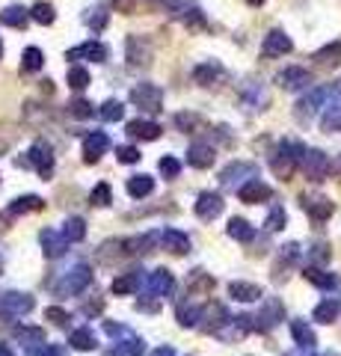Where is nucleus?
I'll return each mask as SVG.
<instances>
[{"label": "nucleus", "instance_id": "nucleus-36", "mask_svg": "<svg viewBox=\"0 0 341 356\" xmlns=\"http://www.w3.org/2000/svg\"><path fill=\"white\" fill-rule=\"evenodd\" d=\"M146 353V344H142V339H125L110 348V356H142Z\"/></svg>", "mask_w": 341, "mask_h": 356}, {"label": "nucleus", "instance_id": "nucleus-47", "mask_svg": "<svg viewBox=\"0 0 341 356\" xmlns=\"http://www.w3.org/2000/svg\"><path fill=\"white\" fill-rule=\"evenodd\" d=\"M285 222H288V214H285V208H273L267 220H264V226H267V232H282Z\"/></svg>", "mask_w": 341, "mask_h": 356}, {"label": "nucleus", "instance_id": "nucleus-35", "mask_svg": "<svg viewBox=\"0 0 341 356\" xmlns=\"http://www.w3.org/2000/svg\"><path fill=\"white\" fill-rule=\"evenodd\" d=\"M193 77H196V83L199 86H214L219 77H223V69H219L217 63H205V65H199V69L193 72Z\"/></svg>", "mask_w": 341, "mask_h": 356}, {"label": "nucleus", "instance_id": "nucleus-15", "mask_svg": "<svg viewBox=\"0 0 341 356\" xmlns=\"http://www.w3.org/2000/svg\"><path fill=\"white\" fill-rule=\"evenodd\" d=\"M238 196H240V202L256 205V202H267L273 196V191L264 181H258V178H252V181H247L244 187H238Z\"/></svg>", "mask_w": 341, "mask_h": 356}, {"label": "nucleus", "instance_id": "nucleus-39", "mask_svg": "<svg viewBox=\"0 0 341 356\" xmlns=\"http://www.w3.org/2000/svg\"><path fill=\"white\" fill-rule=\"evenodd\" d=\"M315 60L321 65H341V42H333V44H326V48H321L315 54Z\"/></svg>", "mask_w": 341, "mask_h": 356}, {"label": "nucleus", "instance_id": "nucleus-14", "mask_svg": "<svg viewBox=\"0 0 341 356\" xmlns=\"http://www.w3.org/2000/svg\"><path fill=\"white\" fill-rule=\"evenodd\" d=\"M107 149H110V137L104 131H92L90 137H86V143H83V161L86 163H98L107 154Z\"/></svg>", "mask_w": 341, "mask_h": 356}, {"label": "nucleus", "instance_id": "nucleus-6", "mask_svg": "<svg viewBox=\"0 0 341 356\" xmlns=\"http://www.w3.org/2000/svg\"><path fill=\"white\" fill-rule=\"evenodd\" d=\"M300 205H303V211H306V214H309L315 222H326L329 217L335 214L333 199H326V196H321V193H306V196H300Z\"/></svg>", "mask_w": 341, "mask_h": 356}, {"label": "nucleus", "instance_id": "nucleus-31", "mask_svg": "<svg viewBox=\"0 0 341 356\" xmlns=\"http://www.w3.org/2000/svg\"><path fill=\"white\" fill-rule=\"evenodd\" d=\"M27 21H30V13L24 6H6L3 13H0V24H6V27H27Z\"/></svg>", "mask_w": 341, "mask_h": 356}, {"label": "nucleus", "instance_id": "nucleus-25", "mask_svg": "<svg viewBox=\"0 0 341 356\" xmlns=\"http://www.w3.org/2000/svg\"><path fill=\"white\" fill-rule=\"evenodd\" d=\"M202 321H205V324H202L205 330L219 332V327L228 324V321H232V318H228V312H226L223 306H219V303H211L208 309H202Z\"/></svg>", "mask_w": 341, "mask_h": 356}, {"label": "nucleus", "instance_id": "nucleus-59", "mask_svg": "<svg viewBox=\"0 0 341 356\" xmlns=\"http://www.w3.org/2000/svg\"><path fill=\"white\" fill-rule=\"evenodd\" d=\"M36 356H65V353H63L60 348H42Z\"/></svg>", "mask_w": 341, "mask_h": 356}, {"label": "nucleus", "instance_id": "nucleus-54", "mask_svg": "<svg viewBox=\"0 0 341 356\" xmlns=\"http://www.w3.org/2000/svg\"><path fill=\"white\" fill-rule=\"evenodd\" d=\"M309 259L315 264H326L329 261V247H326V243H315V247L309 250Z\"/></svg>", "mask_w": 341, "mask_h": 356}, {"label": "nucleus", "instance_id": "nucleus-55", "mask_svg": "<svg viewBox=\"0 0 341 356\" xmlns=\"http://www.w3.org/2000/svg\"><path fill=\"white\" fill-rule=\"evenodd\" d=\"M116 154H119V161H122V163H137V161L142 158V154H140L134 146H119Z\"/></svg>", "mask_w": 341, "mask_h": 356}, {"label": "nucleus", "instance_id": "nucleus-28", "mask_svg": "<svg viewBox=\"0 0 341 356\" xmlns=\"http://www.w3.org/2000/svg\"><path fill=\"white\" fill-rule=\"evenodd\" d=\"M140 285H142V270H128L125 276H119V280H113V285H110V291H113V294H134Z\"/></svg>", "mask_w": 341, "mask_h": 356}, {"label": "nucleus", "instance_id": "nucleus-63", "mask_svg": "<svg viewBox=\"0 0 341 356\" xmlns=\"http://www.w3.org/2000/svg\"><path fill=\"white\" fill-rule=\"evenodd\" d=\"M0 60H3V42H0Z\"/></svg>", "mask_w": 341, "mask_h": 356}, {"label": "nucleus", "instance_id": "nucleus-42", "mask_svg": "<svg viewBox=\"0 0 341 356\" xmlns=\"http://www.w3.org/2000/svg\"><path fill=\"white\" fill-rule=\"evenodd\" d=\"M69 344L74 350H95V336L90 330H74L69 336Z\"/></svg>", "mask_w": 341, "mask_h": 356}, {"label": "nucleus", "instance_id": "nucleus-43", "mask_svg": "<svg viewBox=\"0 0 341 356\" xmlns=\"http://www.w3.org/2000/svg\"><path fill=\"white\" fill-rule=\"evenodd\" d=\"M83 24L92 27V30H104V27H107V13H104V6L86 9V13H83Z\"/></svg>", "mask_w": 341, "mask_h": 356}, {"label": "nucleus", "instance_id": "nucleus-40", "mask_svg": "<svg viewBox=\"0 0 341 356\" xmlns=\"http://www.w3.org/2000/svg\"><path fill=\"white\" fill-rule=\"evenodd\" d=\"M21 65H24L27 72H42V65H45V54L42 48H27L21 54Z\"/></svg>", "mask_w": 341, "mask_h": 356}, {"label": "nucleus", "instance_id": "nucleus-56", "mask_svg": "<svg viewBox=\"0 0 341 356\" xmlns=\"http://www.w3.org/2000/svg\"><path fill=\"white\" fill-rule=\"evenodd\" d=\"M113 6L119 9V13H134V9H137V0H113Z\"/></svg>", "mask_w": 341, "mask_h": 356}, {"label": "nucleus", "instance_id": "nucleus-41", "mask_svg": "<svg viewBox=\"0 0 341 356\" xmlns=\"http://www.w3.org/2000/svg\"><path fill=\"white\" fill-rule=\"evenodd\" d=\"M63 235L69 241H83L86 238V222L81 217H69L63 222Z\"/></svg>", "mask_w": 341, "mask_h": 356}, {"label": "nucleus", "instance_id": "nucleus-20", "mask_svg": "<svg viewBox=\"0 0 341 356\" xmlns=\"http://www.w3.org/2000/svg\"><path fill=\"white\" fill-rule=\"evenodd\" d=\"M303 276H306V280H309L312 285L324 288V291H341V280H338V276H333V273H324L321 267H306Z\"/></svg>", "mask_w": 341, "mask_h": 356}, {"label": "nucleus", "instance_id": "nucleus-34", "mask_svg": "<svg viewBox=\"0 0 341 356\" xmlns=\"http://www.w3.org/2000/svg\"><path fill=\"white\" fill-rule=\"evenodd\" d=\"M151 191H155V178H151V175H134V178H128V193L134 196V199L149 196Z\"/></svg>", "mask_w": 341, "mask_h": 356}, {"label": "nucleus", "instance_id": "nucleus-18", "mask_svg": "<svg viewBox=\"0 0 341 356\" xmlns=\"http://www.w3.org/2000/svg\"><path fill=\"white\" fill-rule=\"evenodd\" d=\"M128 63L140 65V69H146V65L151 63V48H149V42L142 36H131L128 39Z\"/></svg>", "mask_w": 341, "mask_h": 356}, {"label": "nucleus", "instance_id": "nucleus-7", "mask_svg": "<svg viewBox=\"0 0 341 356\" xmlns=\"http://www.w3.org/2000/svg\"><path fill=\"white\" fill-rule=\"evenodd\" d=\"M33 297L24 294V291H9V294H0V315L6 318H21L27 315V312H33Z\"/></svg>", "mask_w": 341, "mask_h": 356}, {"label": "nucleus", "instance_id": "nucleus-61", "mask_svg": "<svg viewBox=\"0 0 341 356\" xmlns=\"http://www.w3.org/2000/svg\"><path fill=\"white\" fill-rule=\"evenodd\" d=\"M0 356H13V348H9V344H0Z\"/></svg>", "mask_w": 341, "mask_h": 356}, {"label": "nucleus", "instance_id": "nucleus-11", "mask_svg": "<svg viewBox=\"0 0 341 356\" xmlns=\"http://www.w3.org/2000/svg\"><path fill=\"white\" fill-rule=\"evenodd\" d=\"M276 83L282 89H288V92H300V89L312 86V72L303 69V65H291V69H285L276 74Z\"/></svg>", "mask_w": 341, "mask_h": 356}, {"label": "nucleus", "instance_id": "nucleus-17", "mask_svg": "<svg viewBox=\"0 0 341 356\" xmlns=\"http://www.w3.org/2000/svg\"><path fill=\"white\" fill-rule=\"evenodd\" d=\"M285 318V306L279 303V300L276 297H270L267 300V303H264V309H261V315L256 318L258 321V324H256V330H273V327H276L279 324V321Z\"/></svg>", "mask_w": 341, "mask_h": 356}, {"label": "nucleus", "instance_id": "nucleus-53", "mask_svg": "<svg viewBox=\"0 0 341 356\" xmlns=\"http://www.w3.org/2000/svg\"><path fill=\"white\" fill-rule=\"evenodd\" d=\"M175 125H178L181 131H187V134H193V128H199V119H196L193 113H178L175 116Z\"/></svg>", "mask_w": 341, "mask_h": 356}, {"label": "nucleus", "instance_id": "nucleus-37", "mask_svg": "<svg viewBox=\"0 0 341 356\" xmlns=\"http://www.w3.org/2000/svg\"><path fill=\"white\" fill-rule=\"evenodd\" d=\"M45 208V199H39V196H21L15 199L13 205H9V214H30V211H42Z\"/></svg>", "mask_w": 341, "mask_h": 356}, {"label": "nucleus", "instance_id": "nucleus-3", "mask_svg": "<svg viewBox=\"0 0 341 356\" xmlns=\"http://www.w3.org/2000/svg\"><path fill=\"white\" fill-rule=\"evenodd\" d=\"M333 170V161H329V154L321 152V149H306L303 154V172L309 181H324Z\"/></svg>", "mask_w": 341, "mask_h": 356}, {"label": "nucleus", "instance_id": "nucleus-46", "mask_svg": "<svg viewBox=\"0 0 341 356\" xmlns=\"http://www.w3.org/2000/svg\"><path fill=\"white\" fill-rule=\"evenodd\" d=\"M217 282H214V276H208L205 270H193L190 273V291H211V288H214Z\"/></svg>", "mask_w": 341, "mask_h": 356}, {"label": "nucleus", "instance_id": "nucleus-24", "mask_svg": "<svg viewBox=\"0 0 341 356\" xmlns=\"http://www.w3.org/2000/svg\"><path fill=\"white\" fill-rule=\"evenodd\" d=\"M297 259H300V247H297V243H285V247L279 250V261H276V267H273V280L282 282L285 280L282 270H288Z\"/></svg>", "mask_w": 341, "mask_h": 356}, {"label": "nucleus", "instance_id": "nucleus-27", "mask_svg": "<svg viewBox=\"0 0 341 356\" xmlns=\"http://www.w3.org/2000/svg\"><path fill=\"white\" fill-rule=\"evenodd\" d=\"M228 297L238 300V303H256V300H261V288L252 282H232L228 285Z\"/></svg>", "mask_w": 341, "mask_h": 356}, {"label": "nucleus", "instance_id": "nucleus-1", "mask_svg": "<svg viewBox=\"0 0 341 356\" xmlns=\"http://www.w3.org/2000/svg\"><path fill=\"white\" fill-rule=\"evenodd\" d=\"M303 154H306V149L300 146V143L285 140L282 146L276 149V154L270 158V170L276 172L282 181H288V178L294 175V170H297V163H303Z\"/></svg>", "mask_w": 341, "mask_h": 356}, {"label": "nucleus", "instance_id": "nucleus-51", "mask_svg": "<svg viewBox=\"0 0 341 356\" xmlns=\"http://www.w3.org/2000/svg\"><path fill=\"white\" fill-rule=\"evenodd\" d=\"M69 113H72L74 119H90V116H92V104L86 102V98H74V102L69 104Z\"/></svg>", "mask_w": 341, "mask_h": 356}, {"label": "nucleus", "instance_id": "nucleus-38", "mask_svg": "<svg viewBox=\"0 0 341 356\" xmlns=\"http://www.w3.org/2000/svg\"><path fill=\"white\" fill-rule=\"evenodd\" d=\"M15 339L21 344H30V348H39V344H45V332L39 327H15Z\"/></svg>", "mask_w": 341, "mask_h": 356}, {"label": "nucleus", "instance_id": "nucleus-23", "mask_svg": "<svg viewBox=\"0 0 341 356\" xmlns=\"http://www.w3.org/2000/svg\"><path fill=\"white\" fill-rule=\"evenodd\" d=\"M160 241H163V247H167L169 252H175V255H187V252H190V238H187L184 232H178V229H167L160 235Z\"/></svg>", "mask_w": 341, "mask_h": 356}, {"label": "nucleus", "instance_id": "nucleus-5", "mask_svg": "<svg viewBox=\"0 0 341 356\" xmlns=\"http://www.w3.org/2000/svg\"><path fill=\"white\" fill-rule=\"evenodd\" d=\"M131 102H134L140 110H146V113H158L160 104H163V92L155 83H137L131 89Z\"/></svg>", "mask_w": 341, "mask_h": 356}, {"label": "nucleus", "instance_id": "nucleus-22", "mask_svg": "<svg viewBox=\"0 0 341 356\" xmlns=\"http://www.w3.org/2000/svg\"><path fill=\"white\" fill-rule=\"evenodd\" d=\"M321 131L324 134H338L341 131V98L326 102L324 116H321Z\"/></svg>", "mask_w": 341, "mask_h": 356}, {"label": "nucleus", "instance_id": "nucleus-50", "mask_svg": "<svg viewBox=\"0 0 341 356\" xmlns=\"http://www.w3.org/2000/svg\"><path fill=\"white\" fill-rule=\"evenodd\" d=\"M158 170H160V175H163V178H175V175L181 172V163H178V158H172V154H167V158H160Z\"/></svg>", "mask_w": 341, "mask_h": 356}, {"label": "nucleus", "instance_id": "nucleus-57", "mask_svg": "<svg viewBox=\"0 0 341 356\" xmlns=\"http://www.w3.org/2000/svg\"><path fill=\"white\" fill-rule=\"evenodd\" d=\"M104 309V300H92V303H83V315H98Z\"/></svg>", "mask_w": 341, "mask_h": 356}, {"label": "nucleus", "instance_id": "nucleus-45", "mask_svg": "<svg viewBox=\"0 0 341 356\" xmlns=\"http://www.w3.org/2000/svg\"><path fill=\"white\" fill-rule=\"evenodd\" d=\"M98 116H101L104 122H119L125 116V107H122V102H113V98H110V102H104L101 104V110H98Z\"/></svg>", "mask_w": 341, "mask_h": 356}, {"label": "nucleus", "instance_id": "nucleus-12", "mask_svg": "<svg viewBox=\"0 0 341 356\" xmlns=\"http://www.w3.org/2000/svg\"><path fill=\"white\" fill-rule=\"evenodd\" d=\"M223 208H226L223 196L214 193V191L199 193V199H196V205H193V211H196V217L199 220H217L219 214H223Z\"/></svg>", "mask_w": 341, "mask_h": 356}, {"label": "nucleus", "instance_id": "nucleus-58", "mask_svg": "<svg viewBox=\"0 0 341 356\" xmlns=\"http://www.w3.org/2000/svg\"><path fill=\"white\" fill-rule=\"evenodd\" d=\"M285 356H315V348H297V350L285 353Z\"/></svg>", "mask_w": 341, "mask_h": 356}, {"label": "nucleus", "instance_id": "nucleus-4", "mask_svg": "<svg viewBox=\"0 0 341 356\" xmlns=\"http://www.w3.org/2000/svg\"><path fill=\"white\" fill-rule=\"evenodd\" d=\"M252 178H258V166L249 163V161H235L219 172V181H223L226 187H238V184L244 187L247 181H252Z\"/></svg>", "mask_w": 341, "mask_h": 356}, {"label": "nucleus", "instance_id": "nucleus-52", "mask_svg": "<svg viewBox=\"0 0 341 356\" xmlns=\"http://www.w3.org/2000/svg\"><path fill=\"white\" fill-rule=\"evenodd\" d=\"M45 318H48V321H53V324H57V327H69V321H72L69 312L60 309V306H51V309L45 312Z\"/></svg>", "mask_w": 341, "mask_h": 356}, {"label": "nucleus", "instance_id": "nucleus-21", "mask_svg": "<svg viewBox=\"0 0 341 356\" xmlns=\"http://www.w3.org/2000/svg\"><path fill=\"white\" fill-rule=\"evenodd\" d=\"M128 134H131V137H134V140H158L160 137V125H158V122H149V119H134V122H128Z\"/></svg>", "mask_w": 341, "mask_h": 356}, {"label": "nucleus", "instance_id": "nucleus-48", "mask_svg": "<svg viewBox=\"0 0 341 356\" xmlns=\"http://www.w3.org/2000/svg\"><path fill=\"white\" fill-rule=\"evenodd\" d=\"M90 202L95 205V208H104V205H110L113 202V193H110V184H98L95 191H92V196H90Z\"/></svg>", "mask_w": 341, "mask_h": 356}, {"label": "nucleus", "instance_id": "nucleus-26", "mask_svg": "<svg viewBox=\"0 0 341 356\" xmlns=\"http://www.w3.org/2000/svg\"><path fill=\"white\" fill-rule=\"evenodd\" d=\"M172 285H175V280H172V273L167 270V267H158V270L149 276V291L155 294V297L169 294V291H172Z\"/></svg>", "mask_w": 341, "mask_h": 356}, {"label": "nucleus", "instance_id": "nucleus-60", "mask_svg": "<svg viewBox=\"0 0 341 356\" xmlns=\"http://www.w3.org/2000/svg\"><path fill=\"white\" fill-rule=\"evenodd\" d=\"M151 356H175V350H172V348H167V344H163V348H158V350L151 353Z\"/></svg>", "mask_w": 341, "mask_h": 356}, {"label": "nucleus", "instance_id": "nucleus-13", "mask_svg": "<svg viewBox=\"0 0 341 356\" xmlns=\"http://www.w3.org/2000/svg\"><path fill=\"white\" fill-rule=\"evenodd\" d=\"M65 60H90V63H104L107 60V44L101 42H83L78 48H69L65 51Z\"/></svg>", "mask_w": 341, "mask_h": 356}, {"label": "nucleus", "instance_id": "nucleus-10", "mask_svg": "<svg viewBox=\"0 0 341 356\" xmlns=\"http://www.w3.org/2000/svg\"><path fill=\"white\" fill-rule=\"evenodd\" d=\"M92 285V267L78 264L72 273H65V280L60 282V294H81Z\"/></svg>", "mask_w": 341, "mask_h": 356}, {"label": "nucleus", "instance_id": "nucleus-29", "mask_svg": "<svg viewBox=\"0 0 341 356\" xmlns=\"http://www.w3.org/2000/svg\"><path fill=\"white\" fill-rule=\"evenodd\" d=\"M226 232H228V238H232V241H240V243H249L252 238H256V229H252L244 217H232V220H228Z\"/></svg>", "mask_w": 341, "mask_h": 356}, {"label": "nucleus", "instance_id": "nucleus-8", "mask_svg": "<svg viewBox=\"0 0 341 356\" xmlns=\"http://www.w3.org/2000/svg\"><path fill=\"white\" fill-rule=\"evenodd\" d=\"M30 166H33V170H36L42 178H51L53 175V152H51V146H48V143L45 140H36V143H33V146H30Z\"/></svg>", "mask_w": 341, "mask_h": 356}, {"label": "nucleus", "instance_id": "nucleus-33", "mask_svg": "<svg viewBox=\"0 0 341 356\" xmlns=\"http://www.w3.org/2000/svg\"><path fill=\"white\" fill-rule=\"evenodd\" d=\"M30 18L36 21V24L48 27V24H53V21H57V9H53V3H48V0H39V3H33Z\"/></svg>", "mask_w": 341, "mask_h": 356}, {"label": "nucleus", "instance_id": "nucleus-49", "mask_svg": "<svg viewBox=\"0 0 341 356\" xmlns=\"http://www.w3.org/2000/svg\"><path fill=\"white\" fill-rule=\"evenodd\" d=\"M90 83H92V81H90V72L81 69V65H74V69L69 72V86H72V89H86Z\"/></svg>", "mask_w": 341, "mask_h": 356}, {"label": "nucleus", "instance_id": "nucleus-44", "mask_svg": "<svg viewBox=\"0 0 341 356\" xmlns=\"http://www.w3.org/2000/svg\"><path fill=\"white\" fill-rule=\"evenodd\" d=\"M202 321V309H196V306H178V327L184 330H190L196 327Z\"/></svg>", "mask_w": 341, "mask_h": 356}, {"label": "nucleus", "instance_id": "nucleus-32", "mask_svg": "<svg viewBox=\"0 0 341 356\" xmlns=\"http://www.w3.org/2000/svg\"><path fill=\"white\" fill-rule=\"evenodd\" d=\"M338 315H341V303H338V300H333V297L315 306V321H317V324H333Z\"/></svg>", "mask_w": 341, "mask_h": 356}, {"label": "nucleus", "instance_id": "nucleus-2", "mask_svg": "<svg viewBox=\"0 0 341 356\" xmlns=\"http://www.w3.org/2000/svg\"><path fill=\"white\" fill-rule=\"evenodd\" d=\"M338 92H341V86H321V89H312V92L306 95L300 104H297V119H300V122H309V119L317 113V110L326 107L329 98H335Z\"/></svg>", "mask_w": 341, "mask_h": 356}, {"label": "nucleus", "instance_id": "nucleus-16", "mask_svg": "<svg viewBox=\"0 0 341 356\" xmlns=\"http://www.w3.org/2000/svg\"><path fill=\"white\" fill-rule=\"evenodd\" d=\"M39 241H42V252H45L48 259H60V255L65 252V247H69V238H65L63 232H53V229L42 232Z\"/></svg>", "mask_w": 341, "mask_h": 356}, {"label": "nucleus", "instance_id": "nucleus-19", "mask_svg": "<svg viewBox=\"0 0 341 356\" xmlns=\"http://www.w3.org/2000/svg\"><path fill=\"white\" fill-rule=\"evenodd\" d=\"M214 149L208 146V143H193L190 149H187V163L196 166V170H208V166H214Z\"/></svg>", "mask_w": 341, "mask_h": 356}, {"label": "nucleus", "instance_id": "nucleus-9", "mask_svg": "<svg viewBox=\"0 0 341 356\" xmlns=\"http://www.w3.org/2000/svg\"><path fill=\"white\" fill-rule=\"evenodd\" d=\"M294 42L285 30H270L267 36H264V44H261V57L267 60H276V57H285V54H291Z\"/></svg>", "mask_w": 341, "mask_h": 356}, {"label": "nucleus", "instance_id": "nucleus-62", "mask_svg": "<svg viewBox=\"0 0 341 356\" xmlns=\"http://www.w3.org/2000/svg\"><path fill=\"white\" fill-rule=\"evenodd\" d=\"M247 3H249V6H261V3H264V0H247Z\"/></svg>", "mask_w": 341, "mask_h": 356}, {"label": "nucleus", "instance_id": "nucleus-30", "mask_svg": "<svg viewBox=\"0 0 341 356\" xmlns=\"http://www.w3.org/2000/svg\"><path fill=\"white\" fill-rule=\"evenodd\" d=\"M291 336H294V341L300 344V348H315L317 344L315 330L306 324V321H291Z\"/></svg>", "mask_w": 341, "mask_h": 356}]
</instances>
